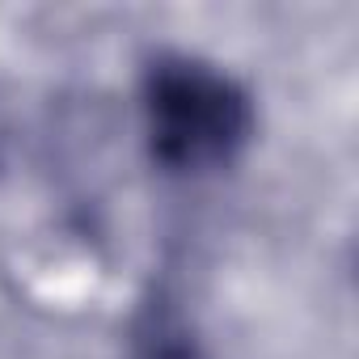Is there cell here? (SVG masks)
<instances>
[{
  "label": "cell",
  "instance_id": "1",
  "mask_svg": "<svg viewBox=\"0 0 359 359\" xmlns=\"http://www.w3.org/2000/svg\"><path fill=\"white\" fill-rule=\"evenodd\" d=\"M144 135L161 169L212 173L245 152L254 102L216 64L165 51L144 72Z\"/></svg>",
  "mask_w": 359,
  "mask_h": 359
},
{
  "label": "cell",
  "instance_id": "2",
  "mask_svg": "<svg viewBox=\"0 0 359 359\" xmlns=\"http://www.w3.org/2000/svg\"><path fill=\"white\" fill-rule=\"evenodd\" d=\"M127 359H212V355L203 351L195 325L177 309V300L169 292H152L131 321Z\"/></svg>",
  "mask_w": 359,
  "mask_h": 359
}]
</instances>
